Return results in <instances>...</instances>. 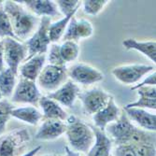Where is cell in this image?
I'll return each mask as SVG.
<instances>
[{
	"mask_svg": "<svg viewBox=\"0 0 156 156\" xmlns=\"http://www.w3.org/2000/svg\"><path fill=\"white\" fill-rule=\"evenodd\" d=\"M105 133L110 138L113 146L139 143L155 144V132L146 131L136 126L126 116L123 109L118 121L106 127Z\"/></svg>",
	"mask_w": 156,
	"mask_h": 156,
	"instance_id": "1",
	"label": "cell"
},
{
	"mask_svg": "<svg viewBox=\"0 0 156 156\" xmlns=\"http://www.w3.org/2000/svg\"><path fill=\"white\" fill-rule=\"evenodd\" d=\"M3 8L9 18L14 36L18 40H27L35 33L40 18L18 1H3Z\"/></svg>",
	"mask_w": 156,
	"mask_h": 156,
	"instance_id": "2",
	"label": "cell"
},
{
	"mask_svg": "<svg viewBox=\"0 0 156 156\" xmlns=\"http://www.w3.org/2000/svg\"><path fill=\"white\" fill-rule=\"evenodd\" d=\"M66 136L72 151L86 153L94 143L95 136L92 125L87 124L75 115H68L66 120Z\"/></svg>",
	"mask_w": 156,
	"mask_h": 156,
	"instance_id": "3",
	"label": "cell"
},
{
	"mask_svg": "<svg viewBox=\"0 0 156 156\" xmlns=\"http://www.w3.org/2000/svg\"><path fill=\"white\" fill-rule=\"evenodd\" d=\"M31 135L26 127L16 128L0 136V156H22L26 153Z\"/></svg>",
	"mask_w": 156,
	"mask_h": 156,
	"instance_id": "4",
	"label": "cell"
},
{
	"mask_svg": "<svg viewBox=\"0 0 156 156\" xmlns=\"http://www.w3.org/2000/svg\"><path fill=\"white\" fill-rule=\"evenodd\" d=\"M51 23V19L49 17L40 18L38 27L35 33L25 40L24 44L28 51L27 59H30L37 54H46L48 52L49 47L51 44L49 37V26Z\"/></svg>",
	"mask_w": 156,
	"mask_h": 156,
	"instance_id": "5",
	"label": "cell"
},
{
	"mask_svg": "<svg viewBox=\"0 0 156 156\" xmlns=\"http://www.w3.org/2000/svg\"><path fill=\"white\" fill-rule=\"evenodd\" d=\"M68 80L66 66L46 65L37 78V84L41 90L48 94L59 89Z\"/></svg>",
	"mask_w": 156,
	"mask_h": 156,
	"instance_id": "6",
	"label": "cell"
},
{
	"mask_svg": "<svg viewBox=\"0 0 156 156\" xmlns=\"http://www.w3.org/2000/svg\"><path fill=\"white\" fill-rule=\"evenodd\" d=\"M4 63L7 67L14 73L18 74L20 66L27 59L28 51L24 43L13 37H5L2 39Z\"/></svg>",
	"mask_w": 156,
	"mask_h": 156,
	"instance_id": "7",
	"label": "cell"
},
{
	"mask_svg": "<svg viewBox=\"0 0 156 156\" xmlns=\"http://www.w3.org/2000/svg\"><path fill=\"white\" fill-rule=\"evenodd\" d=\"M153 71H155L153 66L132 64L116 66L112 69L111 73L118 81L124 85H136L140 80Z\"/></svg>",
	"mask_w": 156,
	"mask_h": 156,
	"instance_id": "8",
	"label": "cell"
},
{
	"mask_svg": "<svg viewBox=\"0 0 156 156\" xmlns=\"http://www.w3.org/2000/svg\"><path fill=\"white\" fill-rule=\"evenodd\" d=\"M40 97L41 94L36 81L21 78L10 97V102L12 104H26L36 107L38 105Z\"/></svg>",
	"mask_w": 156,
	"mask_h": 156,
	"instance_id": "9",
	"label": "cell"
},
{
	"mask_svg": "<svg viewBox=\"0 0 156 156\" xmlns=\"http://www.w3.org/2000/svg\"><path fill=\"white\" fill-rule=\"evenodd\" d=\"M67 75L76 84L89 86L104 80V74L93 66L78 63L67 69Z\"/></svg>",
	"mask_w": 156,
	"mask_h": 156,
	"instance_id": "10",
	"label": "cell"
},
{
	"mask_svg": "<svg viewBox=\"0 0 156 156\" xmlns=\"http://www.w3.org/2000/svg\"><path fill=\"white\" fill-rule=\"evenodd\" d=\"M111 97L110 94L101 88H93L80 93L78 98L80 99L84 110L94 115L108 105Z\"/></svg>",
	"mask_w": 156,
	"mask_h": 156,
	"instance_id": "11",
	"label": "cell"
},
{
	"mask_svg": "<svg viewBox=\"0 0 156 156\" xmlns=\"http://www.w3.org/2000/svg\"><path fill=\"white\" fill-rule=\"evenodd\" d=\"M94 34V26L92 23L86 19L78 20L74 15L69 21L66 30L63 37L64 41L72 40L78 42L80 39L89 38Z\"/></svg>",
	"mask_w": 156,
	"mask_h": 156,
	"instance_id": "12",
	"label": "cell"
},
{
	"mask_svg": "<svg viewBox=\"0 0 156 156\" xmlns=\"http://www.w3.org/2000/svg\"><path fill=\"white\" fill-rule=\"evenodd\" d=\"M80 93L79 85L73 82L71 80H67L62 86L55 92L48 94L47 96L56 101L59 105L71 108L75 104L77 98Z\"/></svg>",
	"mask_w": 156,
	"mask_h": 156,
	"instance_id": "13",
	"label": "cell"
},
{
	"mask_svg": "<svg viewBox=\"0 0 156 156\" xmlns=\"http://www.w3.org/2000/svg\"><path fill=\"white\" fill-rule=\"evenodd\" d=\"M121 114L122 109L116 104L114 97L112 96L109 99L108 105L104 108L93 115V122L94 123V126L98 129L105 131L106 127L108 124L118 121Z\"/></svg>",
	"mask_w": 156,
	"mask_h": 156,
	"instance_id": "14",
	"label": "cell"
},
{
	"mask_svg": "<svg viewBox=\"0 0 156 156\" xmlns=\"http://www.w3.org/2000/svg\"><path fill=\"white\" fill-rule=\"evenodd\" d=\"M66 122L60 120L44 119L37 129L35 138L40 141H51L57 139L66 133Z\"/></svg>",
	"mask_w": 156,
	"mask_h": 156,
	"instance_id": "15",
	"label": "cell"
},
{
	"mask_svg": "<svg viewBox=\"0 0 156 156\" xmlns=\"http://www.w3.org/2000/svg\"><path fill=\"white\" fill-rule=\"evenodd\" d=\"M24 6L31 13L37 17H54L59 16L60 12L54 1L50 0H21L18 1Z\"/></svg>",
	"mask_w": 156,
	"mask_h": 156,
	"instance_id": "16",
	"label": "cell"
},
{
	"mask_svg": "<svg viewBox=\"0 0 156 156\" xmlns=\"http://www.w3.org/2000/svg\"><path fill=\"white\" fill-rule=\"evenodd\" d=\"M123 111L128 119L131 122H134L137 127H140L141 129L146 131L155 132L156 116L153 113H151L144 108H123Z\"/></svg>",
	"mask_w": 156,
	"mask_h": 156,
	"instance_id": "17",
	"label": "cell"
},
{
	"mask_svg": "<svg viewBox=\"0 0 156 156\" xmlns=\"http://www.w3.org/2000/svg\"><path fill=\"white\" fill-rule=\"evenodd\" d=\"M46 64V54H37L24 61L19 67L21 78L36 81Z\"/></svg>",
	"mask_w": 156,
	"mask_h": 156,
	"instance_id": "18",
	"label": "cell"
},
{
	"mask_svg": "<svg viewBox=\"0 0 156 156\" xmlns=\"http://www.w3.org/2000/svg\"><path fill=\"white\" fill-rule=\"evenodd\" d=\"M38 106L42 110L43 120L51 119L66 122L68 117L66 111L57 102L49 98L47 95H41L38 101Z\"/></svg>",
	"mask_w": 156,
	"mask_h": 156,
	"instance_id": "19",
	"label": "cell"
},
{
	"mask_svg": "<svg viewBox=\"0 0 156 156\" xmlns=\"http://www.w3.org/2000/svg\"><path fill=\"white\" fill-rule=\"evenodd\" d=\"M92 127L95 136V140L86 156H111L113 144L110 138L107 136L105 131L98 129L94 126Z\"/></svg>",
	"mask_w": 156,
	"mask_h": 156,
	"instance_id": "20",
	"label": "cell"
},
{
	"mask_svg": "<svg viewBox=\"0 0 156 156\" xmlns=\"http://www.w3.org/2000/svg\"><path fill=\"white\" fill-rule=\"evenodd\" d=\"M139 98L136 101L127 104L125 107L126 108H149L155 110L156 108V88L155 86H141L138 87L136 90Z\"/></svg>",
	"mask_w": 156,
	"mask_h": 156,
	"instance_id": "21",
	"label": "cell"
},
{
	"mask_svg": "<svg viewBox=\"0 0 156 156\" xmlns=\"http://www.w3.org/2000/svg\"><path fill=\"white\" fill-rule=\"evenodd\" d=\"M125 50H135L148 57L152 63H156V42L155 40H136V38H126L122 41Z\"/></svg>",
	"mask_w": 156,
	"mask_h": 156,
	"instance_id": "22",
	"label": "cell"
},
{
	"mask_svg": "<svg viewBox=\"0 0 156 156\" xmlns=\"http://www.w3.org/2000/svg\"><path fill=\"white\" fill-rule=\"evenodd\" d=\"M11 117L24 122L31 125H37L41 120H43L42 112L34 106H23L14 108L11 110Z\"/></svg>",
	"mask_w": 156,
	"mask_h": 156,
	"instance_id": "23",
	"label": "cell"
},
{
	"mask_svg": "<svg viewBox=\"0 0 156 156\" xmlns=\"http://www.w3.org/2000/svg\"><path fill=\"white\" fill-rule=\"evenodd\" d=\"M17 75L8 67L0 71V93L3 97H11L17 84Z\"/></svg>",
	"mask_w": 156,
	"mask_h": 156,
	"instance_id": "24",
	"label": "cell"
},
{
	"mask_svg": "<svg viewBox=\"0 0 156 156\" xmlns=\"http://www.w3.org/2000/svg\"><path fill=\"white\" fill-rule=\"evenodd\" d=\"M74 15L75 14H71V15L66 16L57 22L51 23L49 26V37L51 43H58V41L64 37L68 23Z\"/></svg>",
	"mask_w": 156,
	"mask_h": 156,
	"instance_id": "25",
	"label": "cell"
},
{
	"mask_svg": "<svg viewBox=\"0 0 156 156\" xmlns=\"http://www.w3.org/2000/svg\"><path fill=\"white\" fill-rule=\"evenodd\" d=\"M60 53L64 62H74L80 54V46L78 42L72 40H66L60 45Z\"/></svg>",
	"mask_w": 156,
	"mask_h": 156,
	"instance_id": "26",
	"label": "cell"
},
{
	"mask_svg": "<svg viewBox=\"0 0 156 156\" xmlns=\"http://www.w3.org/2000/svg\"><path fill=\"white\" fill-rule=\"evenodd\" d=\"M13 108V104L8 99H2L0 101V136L6 131V127L11 118V110Z\"/></svg>",
	"mask_w": 156,
	"mask_h": 156,
	"instance_id": "27",
	"label": "cell"
},
{
	"mask_svg": "<svg viewBox=\"0 0 156 156\" xmlns=\"http://www.w3.org/2000/svg\"><path fill=\"white\" fill-rule=\"evenodd\" d=\"M5 37L16 38L12 30L9 18L4 10L3 1H0V38L3 39Z\"/></svg>",
	"mask_w": 156,
	"mask_h": 156,
	"instance_id": "28",
	"label": "cell"
},
{
	"mask_svg": "<svg viewBox=\"0 0 156 156\" xmlns=\"http://www.w3.org/2000/svg\"><path fill=\"white\" fill-rule=\"evenodd\" d=\"M108 2V0H85L82 2L83 12L90 16H97Z\"/></svg>",
	"mask_w": 156,
	"mask_h": 156,
	"instance_id": "29",
	"label": "cell"
},
{
	"mask_svg": "<svg viewBox=\"0 0 156 156\" xmlns=\"http://www.w3.org/2000/svg\"><path fill=\"white\" fill-rule=\"evenodd\" d=\"M54 2L59 9V12L63 14L64 17L75 14L81 5L79 0H57Z\"/></svg>",
	"mask_w": 156,
	"mask_h": 156,
	"instance_id": "30",
	"label": "cell"
},
{
	"mask_svg": "<svg viewBox=\"0 0 156 156\" xmlns=\"http://www.w3.org/2000/svg\"><path fill=\"white\" fill-rule=\"evenodd\" d=\"M48 54H46V61L49 62V65L58 66H66V63L62 59L60 53V45L58 43H51L48 50Z\"/></svg>",
	"mask_w": 156,
	"mask_h": 156,
	"instance_id": "31",
	"label": "cell"
},
{
	"mask_svg": "<svg viewBox=\"0 0 156 156\" xmlns=\"http://www.w3.org/2000/svg\"><path fill=\"white\" fill-rule=\"evenodd\" d=\"M136 156H156L154 143H139L132 145Z\"/></svg>",
	"mask_w": 156,
	"mask_h": 156,
	"instance_id": "32",
	"label": "cell"
},
{
	"mask_svg": "<svg viewBox=\"0 0 156 156\" xmlns=\"http://www.w3.org/2000/svg\"><path fill=\"white\" fill-rule=\"evenodd\" d=\"M111 156H136L135 150L130 144L113 146Z\"/></svg>",
	"mask_w": 156,
	"mask_h": 156,
	"instance_id": "33",
	"label": "cell"
},
{
	"mask_svg": "<svg viewBox=\"0 0 156 156\" xmlns=\"http://www.w3.org/2000/svg\"><path fill=\"white\" fill-rule=\"evenodd\" d=\"M155 84H156V73H155V71H153L152 73L149 74L148 77H146L145 80L142 82H141V83H136V85H134L133 87H131V90L132 91H135L138 87L148 86V85H151V86H155Z\"/></svg>",
	"mask_w": 156,
	"mask_h": 156,
	"instance_id": "34",
	"label": "cell"
},
{
	"mask_svg": "<svg viewBox=\"0 0 156 156\" xmlns=\"http://www.w3.org/2000/svg\"><path fill=\"white\" fill-rule=\"evenodd\" d=\"M5 68V63H4V51H3V43L2 39L0 38V71Z\"/></svg>",
	"mask_w": 156,
	"mask_h": 156,
	"instance_id": "35",
	"label": "cell"
},
{
	"mask_svg": "<svg viewBox=\"0 0 156 156\" xmlns=\"http://www.w3.org/2000/svg\"><path fill=\"white\" fill-rule=\"evenodd\" d=\"M41 149H42L41 146H37V147H35L34 149H32V150L29 151H27L26 153H24V154L22 155V156H36Z\"/></svg>",
	"mask_w": 156,
	"mask_h": 156,
	"instance_id": "36",
	"label": "cell"
},
{
	"mask_svg": "<svg viewBox=\"0 0 156 156\" xmlns=\"http://www.w3.org/2000/svg\"><path fill=\"white\" fill-rule=\"evenodd\" d=\"M64 156H80V153L72 151L68 146H66L65 147V155Z\"/></svg>",
	"mask_w": 156,
	"mask_h": 156,
	"instance_id": "37",
	"label": "cell"
},
{
	"mask_svg": "<svg viewBox=\"0 0 156 156\" xmlns=\"http://www.w3.org/2000/svg\"><path fill=\"white\" fill-rule=\"evenodd\" d=\"M3 99V96H2V94H1V93H0V101H1Z\"/></svg>",
	"mask_w": 156,
	"mask_h": 156,
	"instance_id": "38",
	"label": "cell"
},
{
	"mask_svg": "<svg viewBox=\"0 0 156 156\" xmlns=\"http://www.w3.org/2000/svg\"><path fill=\"white\" fill-rule=\"evenodd\" d=\"M42 156H53V155H51V154H45V155H42Z\"/></svg>",
	"mask_w": 156,
	"mask_h": 156,
	"instance_id": "39",
	"label": "cell"
},
{
	"mask_svg": "<svg viewBox=\"0 0 156 156\" xmlns=\"http://www.w3.org/2000/svg\"><path fill=\"white\" fill-rule=\"evenodd\" d=\"M58 156H60V155H58Z\"/></svg>",
	"mask_w": 156,
	"mask_h": 156,
	"instance_id": "40",
	"label": "cell"
}]
</instances>
